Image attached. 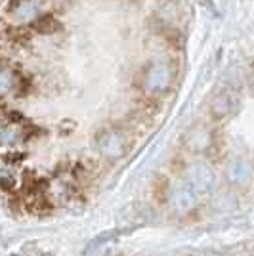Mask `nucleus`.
I'll return each mask as SVG.
<instances>
[{"instance_id": "f03ea898", "label": "nucleus", "mask_w": 254, "mask_h": 256, "mask_svg": "<svg viewBox=\"0 0 254 256\" xmlns=\"http://www.w3.org/2000/svg\"><path fill=\"white\" fill-rule=\"evenodd\" d=\"M22 84H23V78L20 76V73L8 64H2L0 62V96L20 94Z\"/></svg>"}, {"instance_id": "f257e3e1", "label": "nucleus", "mask_w": 254, "mask_h": 256, "mask_svg": "<svg viewBox=\"0 0 254 256\" xmlns=\"http://www.w3.org/2000/svg\"><path fill=\"white\" fill-rule=\"evenodd\" d=\"M172 80V71L164 62H153L149 65L148 73H146V80H144V88L146 92L157 94L162 92Z\"/></svg>"}]
</instances>
